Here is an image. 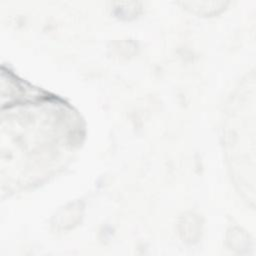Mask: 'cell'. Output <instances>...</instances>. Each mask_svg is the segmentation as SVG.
<instances>
[{"mask_svg": "<svg viewBox=\"0 0 256 256\" xmlns=\"http://www.w3.org/2000/svg\"><path fill=\"white\" fill-rule=\"evenodd\" d=\"M255 73L251 71L230 97L224 114L222 138L230 174L249 205L255 204Z\"/></svg>", "mask_w": 256, "mask_h": 256, "instance_id": "obj_1", "label": "cell"}, {"mask_svg": "<svg viewBox=\"0 0 256 256\" xmlns=\"http://www.w3.org/2000/svg\"><path fill=\"white\" fill-rule=\"evenodd\" d=\"M183 6L194 13L201 15H213L222 11L229 2L226 1H204V2H182Z\"/></svg>", "mask_w": 256, "mask_h": 256, "instance_id": "obj_2", "label": "cell"}]
</instances>
